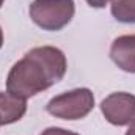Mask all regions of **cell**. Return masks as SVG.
I'll return each instance as SVG.
<instances>
[{"instance_id": "1", "label": "cell", "mask_w": 135, "mask_h": 135, "mask_svg": "<svg viewBox=\"0 0 135 135\" xmlns=\"http://www.w3.org/2000/svg\"><path fill=\"white\" fill-rule=\"evenodd\" d=\"M66 69V55L58 47H33L9 69L6 91L22 99L33 98L58 83L65 77Z\"/></svg>"}, {"instance_id": "2", "label": "cell", "mask_w": 135, "mask_h": 135, "mask_svg": "<svg viewBox=\"0 0 135 135\" xmlns=\"http://www.w3.org/2000/svg\"><path fill=\"white\" fill-rule=\"evenodd\" d=\"M28 13L39 28L46 32H58L72 21L75 3L74 0H33Z\"/></svg>"}, {"instance_id": "3", "label": "cell", "mask_w": 135, "mask_h": 135, "mask_svg": "<svg viewBox=\"0 0 135 135\" xmlns=\"http://www.w3.org/2000/svg\"><path fill=\"white\" fill-rule=\"evenodd\" d=\"M93 108H94V94L90 88H75L61 93L52 98L46 105L49 115L66 121L82 119L86 115H90Z\"/></svg>"}, {"instance_id": "4", "label": "cell", "mask_w": 135, "mask_h": 135, "mask_svg": "<svg viewBox=\"0 0 135 135\" xmlns=\"http://www.w3.org/2000/svg\"><path fill=\"white\" fill-rule=\"evenodd\" d=\"M104 118L113 126H129L135 119V96L118 91L108 94L101 102Z\"/></svg>"}, {"instance_id": "5", "label": "cell", "mask_w": 135, "mask_h": 135, "mask_svg": "<svg viewBox=\"0 0 135 135\" xmlns=\"http://www.w3.org/2000/svg\"><path fill=\"white\" fill-rule=\"evenodd\" d=\"M112 61L124 72L135 74V35H123L110 46Z\"/></svg>"}, {"instance_id": "6", "label": "cell", "mask_w": 135, "mask_h": 135, "mask_svg": "<svg viewBox=\"0 0 135 135\" xmlns=\"http://www.w3.org/2000/svg\"><path fill=\"white\" fill-rule=\"evenodd\" d=\"M27 112V99L17 98L8 91H0V124H13Z\"/></svg>"}, {"instance_id": "7", "label": "cell", "mask_w": 135, "mask_h": 135, "mask_svg": "<svg viewBox=\"0 0 135 135\" xmlns=\"http://www.w3.org/2000/svg\"><path fill=\"white\" fill-rule=\"evenodd\" d=\"M112 16L123 24H135V0H112Z\"/></svg>"}, {"instance_id": "8", "label": "cell", "mask_w": 135, "mask_h": 135, "mask_svg": "<svg viewBox=\"0 0 135 135\" xmlns=\"http://www.w3.org/2000/svg\"><path fill=\"white\" fill-rule=\"evenodd\" d=\"M39 135H80L77 132H72V131H68L63 127H47L44 129Z\"/></svg>"}, {"instance_id": "9", "label": "cell", "mask_w": 135, "mask_h": 135, "mask_svg": "<svg viewBox=\"0 0 135 135\" xmlns=\"http://www.w3.org/2000/svg\"><path fill=\"white\" fill-rule=\"evenodd\" d=\"M91 8H105L112 0H85Z\"/></svg>"}, {"instance_id": "10", "label": "cell", "mask_w": 135, "mask_h": 135, "mask_svg": "<svg viewBox=\"0 0 135 135\" xmlns=\"http://www.w3.org/2000/svg\"><path fill=\"white\" fill-rule=\"evenodd\" d=\"M126 135H135V119L129 124V127H127V131H126Z\"/></svg>"}, {"instance_id": "11", "label": "cell", "mask_w": 135, "mask_h": 135, "mask_svg": "<svg viewBox=\"0 0 135 135\" xmlns=\"http://www.w3.org/2000/svg\"><path fill=\"white\" fill-rule=\"evenodd\" d=\"M3 46V32H2V27H0V49Z\"/></svg>"}, {"instance_id": "12", "label": "cell", "mask_w": 135, "mask_h": 135, "mask_svg": "<svg viewBox=\"0 0 135 135\" xmlns=\"http://www.w3.org/2000/svg\"><path fill=\"white\" fill-rule=\"evenodd\" d=\"M5 3V0H0V8H2V5Z\"/></svg>"}, {"instance_id": "13", "label": "cell", "mask_w": 135, "mask_h": 135, "mask_svg": "<svg viewBox=\"0 0 135 135\" xmlns=\"http://www.w3.org/2000/svg\"><path fill=\"white\" fill-rule=\"evenodd\" d=\"M0 126H2V124H0Z\"/></svg>"}]
</instances>
